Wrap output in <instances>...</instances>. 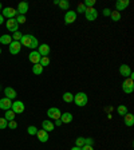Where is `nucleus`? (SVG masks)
Here are the masks:
<instances>
[{
  "label": "nucleus",
  "mask_w": 134,
  "mask_h": 150,
  "mask_svg": "<svg viewBox=\"0 0 134 150\" xmlns=\"http://www.w3.org/2000/svg\"><path fill=\"white\" fill-rule=\"evenodd\" d=\"M20 44L24 47H28V48H31V50H35V48H38V46H39V43H38V39L34 36V35H23L22 39H20Z\"/></svg>",
  "instance_id": "nucleus-1"
},
{
  "label": "nucleus",
  "mask_w": 134,
  "mask_h": 150,
  "mask_svg": "<svg viewBox=\"0 0 134 150\" xmlns=\"http://www.w3.org/2000/svg\"><path fill=\"white\" fill-rule=\"evenodd\" d=\"M72 102L77 105V106H79V107H83V106H86L87 105V102H89V98H87V94L86 93H77L74 95V100Z\"/></svg>",
  "instance_id": "nucleus-2"
},
{
  "label": "nucleus",
  "mask_w": 134,
  "mask_h": 150,
  "mask_svg": "<svg viewBox=\"0 0 134 150\" xmlns=\"http://www.w3.org/2000/svg\"><path fill=\"white\" fill-rule=\"evenodd\" d=\"M122 90H123L125 94L133 93L134 91V82L131 81L130 78H126L125 81H123V83H122Z\"/></svg>",
  "instance_id": "nucleus-3"
},
{
  "label": "nucleus",
  "mask_w": 134,
  "mask_h": 150,
  "mask_svg": "<svg viewBox=\"0 0 134 150\" xmlns=\"http://www.w3.org/2000/svg\"><path fill=\"white\" fill-rule=\"evenodd\" d=\"M84 15H86V19H87L89 22H94L98 18V11L94 7H89V8H86Z\"/></svg>",
  "instance_id": "nucleus-4"
},
{
  "label": "nucleus",
  "mask_w": 134,
  "mask_h": 150,
  "mask_svg": "<svg viewBox=\"0 0 134 150\" xmlns=\"http://www.w3.org/2000/svg\"><path fill=\"white\" fill-rule=\"evenodd\" d=\"M47 115H48V118L56 121V119H60L62 112H60V110L58 107H50V109L47 110Z\"/></svg>",
  "instance_id": "nucleus-5"
},
{
  "label": "nucleus",
  "mask_w": 134,
  "mask_h": 150,
  "mask_svg": "<svg viewBox=\"0 0 134 150\" xmlns=\"http://www.w3.org/2000/svg\"><path fill=\"white\" fill-rule=\"evenodd\" d=\"M24 103L22 102V100H15V102H12V106H11V110H12L15 114H22L23 111H24Z\"/></svg>",
  "instance_id": "nucleus-6"
},
{
  "label": "nucleus",
  "mask_w": 134,
  "mask_h": 150,
  "mask_svg": "<svg viewBox=\"0 0 134 150\" xmlns=\"http://www.w3.org/2000/svg\"><path fill=\"white\" fill-rule=\"evenodd\" d=\"M6 27H7V30H8V31H11V32H16V31H19V24L16 23L15 18H13V19H7Z\"/></svg>",
  "instance_id": "nucleus-7"
},
{
  "label": "nucleus",
  "mask_w": 134,
  "mask_h": 150,
  "mask_svg": "<svg viewBox=\"0 0 134 150\" xmlns=\"http://www.w3.org/2000/svg\"><path fill=\"white\" fill-rule=\"evenodd\" d=\"M1 15H3V18L13 19L16 15H18V12H16V9H15V8H12V7H6V8L3 9Z\"/></svg>",
  "instance_id": "nucleus-8"
},
{
  "label": "nucleus",
  "mask_w": 134,
  "mask_h": 150,
  "mask_svg": "<svg viewBox=\"0 0 134 150\" xmlns=\"http://www.w3.org/2000/svg\"><path fill=\"white\" fill-rule=\"evenodd\" d=\"M28 9H30V6H28L27 1H20V3L18 4V8H16V12H18V15H24L28 12Z\"/></svg>",
  "instance_id": "nucleus-9"
},
{
  "label": "nucleus",
  "mask_w": 134,
  "mask_h": 150,
  "mask_svg": "<svg viewBox=\"0 0 134 150\" xmlns=\"http://www.w3.org/2000/svg\"><path fill=\"white\" fill-rule=\"evenodd\" d=\"M38 52L40 54V56H48L51 54V47L48 44L43 43L40 46H38Z\"/></svg>",
  "instance_id": "nucleus-10"
},
{
  "label": "nucleus",
  "mask_w": 134,
  "mask_h": 150,
  "mask_svg": "<svg viewBox=\"0 0 134 150\" xmlns=\"http://www.w3.org/2000/svg\"><path fill=\"white\" fill-rule=\"evenodd\" d=\"M20 50H22V44H20V42L13 40L12 43L9 44V54H12V55H18V54L20 52Z\"/></svg>",
  "instance_id": "nucleus-11"
},
{
  "label": "nucleus",
  "mask_w": 134,
  "mask_h": 150,
  "mask_svg": "<svg viewBox=\"0 0 134 150\" xmlns=\"http://www.w3.org/2000/svg\"><path fill=\"white\" fill-rule=\"evenodd\" d=\"M77 20V12L75 11H67L65 15V23L66 24H72Z\"/></svg>",
  "instance_id": "nucleus-12"
},
{
  "label": "nucleus",
  "mask_w": 134,
  "mask_h": 150,
  "mask_svg": "<svg viewBox=\"0 0 134 150\" xmlns=\"http://www.w3.org/2000/svg\"><path fill=\"white\" fill-rule=\"evenodd\" d=\"M40 54L38 52V51H31V52H30V55H28V59H30V62L31 63H34V64H38V63L40 62Z\"/></svg>",
  "instance_id": "nucleus-13"
},
{
  "label": "nucleus",
  "mask_w": 134,
  "mask_h": 150,
  "mask_svg": "<svg viewBox=\"0 0 134 150\" xmlns=\"http://www.w3.org/2000/svg\"><path fill=\"white\" fill-rule=\"evenodd\" d=\"M11 106H12V100L8 99V98H1L0 99V109L4 110V111H7V110L11 109Z\"/></svg>",
  "instance_id": "nucleus-14"
},
{
  "label": "nucleus",
  "mask_w": 134,
  "mask_h": 150,
  "mask_svg": "<svg viewBox=\"0 0 134 150\" xmlns=\"http://www.w3.org/2000/svg\"><path fill=\"white\" fill-rule=\"evenodd\" d=\"M129 4H130V1L129 0H117L116 1V8L117 11H123V9H126L129 7Z\"/></svg>",
  "instance_id": "nucleus-15"
},
{
  "label": "nucleus",
  "mask_w": 134,
  "mask_h": 150,
  "mask_svg": "<svg viewBox=\"0 0 134 150\" xmlns=\"http://www.w3.org/2000/svg\"><path fill=\"white\" fill-rule=\"evenodd\" d=\"M36 135H38V139L40 141V142H47V141H48V131H46V130H43V129H42V130H38V133H36Z\"/></svg>",
  "instance_id": "nucleus-16"
},
{
  "label": "nucleus",
  "mask_w": 134,
  "mask_h": 150,
  "mask_svg": "<svg viewBox=\"0 0 134 150\" xmlns=\"http://www.w3.org/2000/svg\"><path fill=\"white\" fill-rule=\"evenodd\" d=\"M42 129L46 131H52L54 129H55V125L51 122V119H44V121L42 122Z\"/></svg>",
  "instance_id": "nucleus-17"
},
{
  "label": "nucleus",
  "mask_w": 134,
  "mask_h": 150,
  "mask_svg": "<svg viewBox=\"0 0 134 150\" xmlns=\"http://www.w3.org/2000/svg\"><path fill=\"white\" fill-rule=\"evenodd\" d=\"M119 74H121L122 76H125V78H129V75L131 74V69L128 64H121V67H119Z\"/></svg>",
  "instance_id": "nucleus-18"
},
{
  "label": "nucleus",
  "mask_w": 134,
  "mask_h": 150,
  "mask_svg": "<svg viewBox=\"0 0 134 150\" xmlns=\"http://www.w3.org/2000/svg\"><path fill=\"white\" fill-rule=\"evenodd\" d=\"M4 94H6V98H8V99H15L16 97H18V94H16V91L13 90L12 87H6L4 88Z\"/></svg>",
  "instance_id": "nucleus-19"
},
{
  "label": "nucleus",
  "mask_w": 134,
  "mask_h": 150,
  "mask_svg": "<svg viewBox=\"0 0 134 150\" xmlns=\"http://www.w3.org/2000/svg\"><path fill=\"white\" fill-rule=\"evenodd\" d=\"M123 122H125L126 126L131 127V126L134 125V115H133V114H130V112H128V114L123 117Z\"/></svg>",
  "instance_id": "nucleus-20"
},
{
  "label": "nucleus",
  "mask_w": 134,
  "mask_h": 150,
  "mask_svg": "<svg viewBox=\"0 0 134 150\" xmlns=\"http://www.w3.org/2000/svg\"><path fill=\"white\" fill-rule=\"evenodd\" d=\"M60 121H62V123H70V122H72V114L71 112H63L62 115H60Z\"/></svg>",
  "instance_id": "nucleus-21"
},
{
  "label": "nucleus",
  "mask_w": 134,
  "mask_h": 150,
  "mask_svg": "<svg viewBox=\"0 0 134 150\" xmlns=\"http://www.w3.org/2000/svg\"><path fill=\"white\" fill-rule=\"evenodd\" d=\"M0 43L1 44H11L12 43V36L8 34L1 35V36H0Z\"/></svg>",
  "instance_id": "nucleus-22"
},
{
  "label": "nucleus",
  "mask_w": 134,
  "mask_h": 150,
  "mask_svg": "<svg viewBox=\"0 0 134 150\" xmlns=\"http://www.w3.org/2000/svg\"><path fill=\"white\" fill-rule=\"evenodd\" d=\"M117 112H118L121 117H125L126 114H128V107H126L125 105H119V106L117 107Z\"/></svg>",
  "instance_id": "nucleus-23"
},
{
  "label": "nucleus",
  "mask_w": 134,
  "mask_h": 150,
  "mask_svg": "<svg viewBox=\"0 0 134 150\" xmlns=\"http://www.w3.org/2000/svg\"><path fill=\"white\" fill-rule=\"evenodd\" d=\"M15 115H16L15 112L9 109V110H7V111H6V115H4V118H6L8 122L9 121H15Z\"/></svg>",
  "instance_id": "nucleus-24"
},
{
  "label": "nucleus",
  "mask_w": 134,
  "mask_h": 150,
  "mask_svg": "<svg viewBox=\"0 0 134 150\" xmlns=\"http://www.w3.org/2000/svg\"><path fill=\"white\" fill-rule=\"evenodd\" d=\"M32 72H34L35 75H40L42 72H43V67H42L39 63H38V64H34L32 66Z\"/></svg>",
  "instance_id": "nucleus-25"
},
{
  "label": "nucleus",
  "mask_w": 134,
  "mask_h": 150,
  "mask_svg": "<svg viewBox=\"0 0 134 150\" xmlns=\"http://www.w3.org/2000/svg\"><path fill=\"white\" fill-rule=\"evenodd\" d=\"M62 98H63V100H65L66 103H71L72 100H74V95H72L71 93H65Z\"/></svg>",
  "instance_id": "nucleus-26"
},
{
  "label": "nucleus",
  "mask_w": 134,
  "mask_h": 150,
  "mask_svg": "<svg viewBox=\"0 0 134 150\" xmlns=\"http://www.w3.org/2000/svg\"><path fill=\"white\" fill-rule=\"evenodd\" d=\"M110 18H111L113 22H119V20H121V13H119L118 11H111Z\"/></svg>",
  "instance_id": "nucleus-27"
},
{
  "label": "nucleus",
  "mask_w": 134,
  "mask_h": 150,
  "mask_svg": "<svg viewBox=\"0 0 134 150\" xmlns=\"http://www.w3.org/2000/svg\"><path fill=\"white\" fill-rule=\"evenodd\" d=\"M39 64L42 66V67H47V66L50 64V58H48V56H42L40 58V62H39Z\"/></svg>",
  "instance_id": "nucleus-28"
},
{
  "label": "nucleus",
  "mask_w": 134,
  "mask_h": 150,
  "mask_svg": "<svg viewBox=\"0 0 134 150\" xmlns=\"http://www.w3.org/2000/svg\"><path fill=\"white\" fill-rule=\"evenodd\" d=\"M58 6H59L62 9H65V11L70 8V3L67 1V0H59V4H58Z\"/></svg>",
  "instance_id": "nucleus-29"
},
{
  "label": "nucleus",
  "mask_w": 134,
  "mask_h": 150,
  "mask_svg": "<svg viewBox=\"0 0 134 150\" xmlns=\"http://www.w3.org/2000/svg\"><path fill=\"white\" fill-rule=\"evenodd\" d=\"M77 13H83V12H86V7H84V4L83 3H79L78 4V7H77V11H75Z\"/></svg>",
  "instance_id": "nucleus-30"
},
{
  "label": "nucleus",
  "mask_w": 134,
  "mask_h": 150,
  "mask_svg": "<svg viewBox=\"0 0 134 150\" xmlns=\"http://www.w3.org/2000/svg\"><path fill=\"white\" fill-rule=\"evenodd\" d=\"M83 145H84V138L83 137H78L77 139H75V146L82 147Z\"/></svg>",
  "instance_id": "nucleus-31"
},
{
  "label": "nucleus",
  "mask_w": 134,
  "mask_h": 150,
  "mask_svg": "<svg viewBox=\"0 0 134 150\" xmlns=\"http://www.w3.org/2000/svg\"><path fill=\"white\" fill-rule=\"evenodd\" d=\"M27 133L30 135H36V133H38V129L35 127V126H28V129H27Z\"/></svg>",
  "instance_id": "nucleus-32"
},
{
  "label": "nucleus",
  "mask_w": 134,
  "mask_h": 150,
  "mask_svg": "<svg viewBox=\"0 0 134 150\" xmlns=\"http://www.w3.org/2000/svg\"><path fill=\"white\" fill-rule=\"evenodd\" d=\"M22 36H23V34L20 31H16V32H13V34H12V38L15 39V42H20Z\"/></svg>",
  "instance_id": "nucleus-33"
},
{
  "label": "nucleus",
  "mask_w": 134,
  "mask_h": 150,
  "mask_svg": "<svg viewBox=\"0 0 134 150\" xmlns=\"http://www.w3.org/2000/svg\"><path fill=\"white\" fill-rule=\"evenodd\" d=\"M15 20H16L18 24H23V23H26V16L24 15H18Z\"/></svg>",
  "instance_id": "nucleus-34"
},
{
  "label": "nucleus",
  "mask_w": 134,
  "mask_h": 150,
  "mask_svg": "<svg viewBox=\"0 0 134 150\" xmlns=\"http://www.w3.org/2000/svg\"><path fill=\"white\" fill-rule=\"evenodd\" d=\"M8 126V121L6 118H0V129H7Z\"/></svg>",
  "instance_id": "nucleus-35"
},
{
  "label": "nucleus",
  "mask_w": 134,
  "mask_h": 150,
  "mask_svg": "<svg viewBox=\"0 0 134 150\" xmlns=\"http://www.w3.org/2000/svg\"><path fill=\"white\" fill-rule=\"evenodd\" d=\"M83 4H84V7H86V8H89V7H94V4H95V0H86Z\"/></svg>",
  "instance_id": "nucleus-36"
},
{
  "label": "nucleus",
  "mask_w": 134,
  "mask_h": 150,
  "mask_svg": "<svg viewBox=\"0 0 134 150\" xmlns=\"http://www.w3.org/2000/svg\"><path fill=\"white\" fill-rule=\"evenodd\" d=\"M7 127H8V129H16V127H18V123H16L15 121H9Z\"/></svg>",
  "instance_id": "nucleus-37"
},
{
  "label": "nucleus",
  "mask_w": 134,
  "mask_h": 150,
  "mask_svg": "<svg viewBox=\"0 0 134 150\" xmlns=\"http://www.w3.org/2000/svg\"><path fill=\"white\" fill-rule=\"evenodd\" d=\"M94 144V139L93 138H84V145H90V146H93ZM83 145V146H84Z\"/></svg>",
  "instance_id": "nucleus-38"
},
{
  "label": "nucleus",
  "mask_w": 134,
  "mask_h": 150,
  "mask_svg": "<svg viewBox=\"0 0 134 150\" xmlns=\"http://www.w3.org/2000/svg\"><path fill=\"white\" fill-rule=\"evenodd\" d=\"M102 13H103V16H110V13H111V9H110V8H103Z\"/></svg>",
  "instance_id": "nucleus-39"
},
{
  "label": "nucleus",
  "mask_w": 134,
  "mask_h": 150,
  "mask_svg": "<svg viewBox=\"0 0 134 150\" xmlns=\"http://www.w3.org/2000/svg\"><path fill=\"white\" fill-rule=\"evenodd\" d=\"M82 150H94V147L90 145H84V146H82Z\"/></svg>",
  "instance_id": "nucleus-40"
},
{
  "label": "nucleus",
  "mask_w": 134,
  "mask_h": 150,
  "mask_svg": "<svg viewBox=\"0 0 134 150\" xmlns=\"http://www.w3.org/2000/svg\"><path fill=\"white\" fill-rule=\"evenodd\" d=\"M54 125H55V126H60V125H62V121H60V119H56Z\"/></svg>",
  "instance_id": "nucleus-41"
},
{
  "label": "nucleus",
  "mask_w": 134,
  "mask_h": 150,
  "mask_svg": "<svg viewBox=\"0 0 134 150\" xmlns=\"http://www.w3.org/2000/svg\"><path fill=\"white\" fill-rule=\"evenodd\" d=\"M3 23H4V18H3V15L0 13V24H3Z\"/></svg>",
  "instance_id": "nucleus-42"
},
{
  "label": "nucleus",
  "mask_w": 134,
  "mask_h": 150,
  "mask_svg": "<svg viewBox=\"0 0 134 150\" xmlns=\"http://www.w3.org/2000/svg\"><path fill=\"white\" fill-rule=\"evenodd\" d=\"M71 150H82V147H78V146H74Z\"/></svg>",
  "instance_id": "nucleus-43"
},
{
  "label": "nucleus",
  "mask_w": 134,
  "mask_h": 150,
  "mask_svg": "<svg viewBox=\"0 0 134 150\" xmlns=\"http://www.w3.org/2000/svg\"><path fill=\"white\" fill-rule=\"evenodd\" d=\"M0 9H1V3H0Z\"/></svg>",
  "instance_id": "nucleus-44"
},
{
  "label": "nucleus",
  "mask_w": 134,
  "mask_h": 150,
  "mask_svg": "<svg viewBox=\"0 0 134 150\" xmlns=\"http://www.w3.org/2000/svg\"><path fill=\"white\" fill-rule=\"evenodd\" d=\"M0 54H1V48H0Z\"/></svg>",
  "instance_id": "nucleus-45"
},
{
  "label": "nucleus",
  "mask_w": 134,
  "mask_h": 150,
  "mask_svg": "<svg viewBox=\"0 0 134 150\" xmlns=\"http://www.w3.org/2000/svg\"><path fill=\"white\" fill-rule=\"evenodd\" d=\"M0 88H1V87H0Z\"/></svg>",
  "instance_id": "nucleus-46"
}]
</instances>
